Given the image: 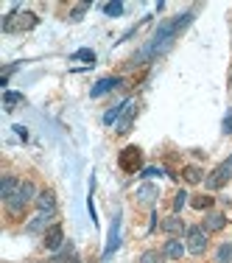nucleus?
I'll return each instance as SVG.
<instances>
[{
  "label": "nucleus",
  "mask_w": 232,
  "mask_h": 263,
  "mask_svg": "<svg viewBox=\"0 0 232 263\" xmlns=\"http://www.w3.org/2000/svg\"><path fill=\"white\" fill-rule=\"evenodd\" d=\"M190 20H193V11H185V14H179V17H173V20L162 23V26L157 28V34L148 40V45L143 48V51H137L134 59H131L129 65L131 67H134V65H146L148 59H154V56H160L162 51H168V48H171V42H173V36H177L182 28L190 26Z\"/></svg>",
  "instance_id": "f257e3e1"
},
{
  "label": "nucleus",
  "mask_w": 232,
  "mask_h": 263,
  "mask_svg": "<svg viewBox=\"0 0 232 263\" xmlns=\"http://www.w3.org/2000/svg\"><path fill=\"white\" fill-rule=\"evenodd\" d=\"M40 26V17L34 11H11L3 20V31L6 34H23V31H31Z\"/></svg>",
  "instance_id": "f03ea898"
},
{
  "label": "nucleus",
  "mask_w": 232,
  "mask_h": 263,
  "mask_svg": "<svg viewBox=\"0 0 232 263\" xmlns=\"http://www.w3.org/2000/svg\"><path fill=\"white\" fill-rule=\"evenodd\" d=\"M36 196H40V193H36V187H34V182H23L20 185V191L14 193V196L9 199V202H6V208H9V213H14V216H20L23 210L28 208L31 202H36Z\"/></svg>",
  "instance_id": "7ed1b4c3"
},
{
  "label": "nucleus",
  "mask_w": 232,
  "mask_h": 263,
  "mask_svg": "<svg viewBox=\"0 0 232 263\" xmlns=\"http://www.w3.org/2000/svg\"><path fill=\"white\" fill-rule=\"evenodd\" d=\"M207 235H210V233H207L202 224H193V227H187V233H185V247H187V252H190V255H204L207 247H210Z\"/></svg>",
  "instance_id": "20e7f679"
},
{
  "label": "nucleus",
  "mask_w": 232,
  "mask_h": 263,
  "mask_svg": "<svg viewBox=\"0 0 232 263\" xmlns=\"http://www.w3.org/2000/svg\"><path fill=\"white\" fill-rule=\"evenodd\" d=\"M118 168L123 174H137L143 171V152L140 146H126L121 154H118Z\"/></svg>",
  "instance_id": "39448f33"
},
{
  "label": "nucleus",
  "mask_w": 232,
  "mask_h": 263,
  "mask_svg": "<svg viewBox=\"0 0 232 263\" xmlns=\"http://www.w3.org/2000/svg\"><path fill=\"white\" fill-rule=\"evenodd\" d=\"M229 177H232V154L216 168V171L210 174V177H204L207 191H218V187H224V185L229 182Z\"/></svg>",
  "instance_id": "423d86ee"
},
{
  "label": "nucleus",
  "mask_w": 232,
  "mask_h": 263,
  "mask_svg": "<svg viewBox=\"0 0 232 263\" xmlns=\"http://www.w3.org/2000/svg\"><path fill=\"white\" fill-rule=\"evenodd\" d=\"M42 247H45L48 252H59V249L65 247V227H62V224H51V227L42 233Z\"/></svg>",
  "instance_id": "0eeeda50"
},
{
  "label": "nucleus",
  "mask_w": 232,
  "mask_h": 263,
  "mask_svg": "<svg viewBox=\"0 0 232 263\" xmlns=\"http://www.w3.org/2000/svg\"><path fill=\"white\" fill-rule=\"evenodd\" d=\"M134 118H137V104L129 98V104H126V112L121 115V121H118V126H115V132H118V135H129V132H131V126H134Z\"/></svg>",
  "instance_id": "6e6552de"
},
{
  "label": "nucleus",
  "mask_w": 232,
  "mask_h": 263,
  "mask_svg": "<svg viewBox=\"0 0 232 263\" xmlns=\"http://www.w3.org/2000/svg\"><path fill=\"white\" fill-rule=\"evenodd\" d=\"M118 243H121V216L112 218V227H109V241H106V249H104V260H109L115 255Z\"/></svg>",
  "instance_id": "1a4fd4ad"
},
{
  "label": "nucleus",
  "mask_w": 232,
  "mask_h": 263,
  "mask_svg": "<svg viewBox=\"0 0 232 263\" xmlns=\"http://www.w3.org/2000/svg\"><path fill=\"white\" fill-rule=\"evenodd\" d=\"M162 233H168L171 238H179V235L187 233V227H185V221L179 218V213H171L168 218H162Z\"/></svg>",
  "instance_id": "9d476101"
},
{
  "label": "nucleus",
  "mask_w": 232,
  "mask_h": 263,
  "mask_svg": "<svg viewBox=\"0 0 232 263\" xmlns=\"http://www.w3.org/2000/svg\"><path fill=\"white\" fill-rule=\"evenodd\" d=\"M121 84H123V79H121V76H104V79H101V81H98V84L90 90V96H92V98H101V96L112 92L115 87H121Z\"/></svg>",
  "instance_id": "9b49d317"
},
{
  "label": "nucleus",
  "mask_w": 232,
  "mask_h": 263,
  "mask_svg": "<svg viewBox=\"0 0 232 263\" xmlns=\"http://www.w3.org/2000/svg\"><path fill=\"white\" fill-rule=\"evenodd\" d=\"M53 216H56V213H36V216L26 224V233H31V235H34V233H45V230L51 227Z\"/></svg>",
  "instance_id": "f8f14e48"
},
{
  "label": "nucleus",
  "mask_w": 232,
  "mask_h": 263,
  "mask_svg": "<svg viewBox=\"0 0 232 263\" xmlns=\"http://www.w3.org/2000/svg\"><path fill=\"white\" fill-rule=\"evenodd\" d=\"M48 263H81V258H79V252H76L73 243H65L59 252L51 255V260H48Z\"/></svg>",
  "instance_id": "ddd939ff"
},
{
  "label": "nucleus",
  "mask_w": 232,
  "mask_h": 263,
  "mask_svg": "<svg viewBox=\"0 0 232 263\" xmlns=\"http://www.w3.org/2000/svg\"><path fill=\"white\" fill-rule=\"evenodd\" d=\"M157 199H160V187H157V185L146 182V185L137 187V202H140V204H148V208H151Z\"/></svg>",
  "instance_id": "4468645a"
},
{
  "label": "nucleus",
  "mask_w": 232,
  "mask_h": 263,
  "mask_svg": "<svg viewBox=\"0 0 232 263\" xmlns=\"http://www.w3.org/2000/svg\"><path fill=\"white\" fill-rule=\"evenodd\" d=\"M185 252H187V247L179 241V238H168L165 247H162V255H165V258H171V260H179Z\"/></svg>",
  "instance_id": "2eb2a0df"
},
{
  "label": "nucleus",
  "mask_w": 232,
  "mask_h": 263,
  "mask_svg": "<svg viewBox=\"0 0 232 263\" xmlns=\"http://www.w3.org/2000/svg\"><path fill=\"white\" fill-rule=\"evenodd\" d=\"M36 208H40V213H56V193L51 191V187L40 191V196H36Z\"/></svg>",
  "instance_id": "dca6fc26"
},
{
  "label": "nucleus",
  "mask_w": 232,
  "mask_h": 263,
  "mask_svg": "<svg viewBox=\"0 0 232 263\" xmlns=\"http://www.w3.org/2000/svg\"><path fill=\"white\" fill-rule=\"evenodd\" d=\"M202 227L207 230V233H218V230L227 227V216H224V213H207Z\"/></svg>",
  "instance_id": "f3484780"
},
{
  "label": "nucleus",
  "mask_w": 232,
  "mask_h": 263,
  "mask_svg": "<svg viewBox=\"0 0 232 263\" xmlns=\"http://www.w3.org/2000/svg\"><path fill=\"white\" fill-rule=\"evenodd\" d=\"M20 185H23V182H20L17 177L6 174V177H3V182H0V196H3V202H9V199L14 196L17 191H20Z\"/></svg>",
  "instance_id": "a211bd4d"
},
{
  "label": "nucleus",
  "mask_w": 232,
  "mask_h": 263,
  "mask_svg": "<svg viewBox=\"0 0 232 263\" xmlns=\"http://www.w3.org/2000/svg\"><path fill=\"white\" fill-rule=\"evenodd\" d=\"M182 177H185L187 185L204 182V174H202V168H199V165H185V168H182Z\"/></svg>",
  "instance_id": "6ab92c4d"
},
{
  "label": "nucleus",
  "mask_w": 232,
  "mask_h": 263,
  "mask_svg": "<svg viewBox=\"0 0 232 263\" xmlns=\"http://www.w3.org/2000/svg\"><path fill=\"white\" fill-rule=\"evenodd\" d=\"M126 104H129V98H126V101H123V104L112 106V109L106 112V115H104V123H106V126H112V123H118V121H121V115H123V112H126Z\"/></svg>",
  "instance_id": "aec40b11"
},
{
  "label": "nucleus",
  "mask_w": 232,
  "mask_h": 263,
  "mask_svg": "<svg viewBox=\"0 0 232 263\" xmlns=\"http://www.w3.org/2000/svg\"><path fill=\"white\" fill-rule=\"evenodd\" d=\"M165 260V255L160 252V249H146V252L137 258V263H162Z\"/></svg>",
  "instance_id": "412c9836"
},
{
  "label": "nucleus",
  "mask_w": 232,
  "mask_h": 263,
  "mask_svg": "<svg viewBox=\"0 0 232 263\" xmlns=\"http://www.w3.org/2000/svg\"><path fill=\"white\" fill-rule=\"evenodd\" d=\"M73 62H87V65H95V51H90V48H81L70 56Z\"/></svg>",
  "instance_id": "4be33fe9"
},
{
  "label": "nucleus",
  "mask_w": 232,
  "mask_h": 263,
  "mask_svg": "<svg viewBox=\"0 0 232 263\" xmlns=\"http://www.w3.org/2000/svg\"><path fill=\"white\" fill-rule=\"evenodd\" d=\"M23 101V92H11V90H6V96H3V106H6V112H11L17 104Z\"/></svg>",
  "instance_id": "5701e85b"
},
{
  "label": "nucleus",
  "mask_w": 232,
  "mask_h": 263,
  "mask_svg": "<svg viewBox=\"0 0 232 263\" xmlns=\"http://www.w3.org/2000/svg\"><path fill=\"white\" fill-rule=\"evenodd\" d=\"M190 204H193L196 210H210V208H212V196H207V193H204V196H193Z\"/></svg>",
  "instance_id": "b1692460"
},
{
  "label": "nucleus",
  "mask_w": 232,
  "mask_h": 263,
  "mask_svg": "<svg viewBox=\"0 0 232 263\" xmlns=\"http://www.w3.org/2000/svg\"><path fill=\"white\" fill-rule=\"evenodd\" d=\"M187 196H190V193H187V191H177V196H173V213H179V210L185 208L187 202H190V199H187Z\"/></svg>",
  "instance_id": "393cba45"
},
{
  "label": "nucleus",
  "mask_w": 232,
  "mask_h": 263,
  "mask_svg": "<svg viewBox=\"0 0 232 263\" xmlns=\"http://www.w3.org/2000/svg\"><path fill=\"white\" fill-rule=\"evenodd\" d=\"M218 263H232V243H221L218 247Z\"/></svg>",
  "instance_id": "a878e982"
},
{
  "label": "nucleus",
  "mask_w": 232,
  "mask_h": 263,
  "mask_svg": "<svg viewBox=\"0 0 232 263\" xmlns=\"http://www.w3.org/2000/svg\"><path fill=\"white\" fill-rule=\"evenodd\" d=\"M87 9H90V3H79V6H73V11H70V20H73V23H79L81 17L87 14Z\"/></svg>",
  "instance_id": "bb28decb"
},
{
  "label": "nucleus",
  "mask_w": 232,
  "mask_h": 263,
  "mask_svg": "<svg viewBox=\"0 0 232 263\" xmlns=\"http://www.w3.org/2000/svg\"><path fill=\"white\" fill-rule=\"evenodd\" d=\"M104 14L121 17V14H123V3H106V6H104Z\"/></svg>",
  "instance_id": "cd10ccee"
},
{
  "label": "nucleus",
  "mask_w": 232,
  "mask_h": 263,
  "mask_svg": "<svg viewBox=\"0 0 232 263\" xmlns=\"http://www.w3.org/2000/svg\"><path fill=\"white\" fill-rule=\"evenodd\" d=\"M160 174H165V171H162V168H157V165H151V168H143L140 177H160Z\"/></svg>",
  "instance_id": "c85d7f7f"
},
{
  "label": "nucleus",
  "mask_w": 232,
  "mask_h": 263,
  "mask_svg": "<svg viewBox=\"0 0 232 263\" xmlns=\"http://www.w3.org/2000/svg\"><path fill=\"white\" fill-rule=\"evenodd\" d=\"M221 132H224V135H232V109L227 112V118H224V123H221Z\"/></svg>",
  "instance_id": "c756f323"
},
{
  "label": "nucleus",
  "mask_w": 232,
  "mask_h": 263,
  "mask_svg": "<svg viewBox=\"0 0 232 263\" xmlns=\"http://www.w3.org/2000/svg\"><path fill=\"white\" fill-rule=\"evenodd\" d=\"M14 132H17V137H23V140H28V132H26V126H14Z\"/></svg>",
  "instance_id": "7c9ffc66"
},
{
  "label": "nucleus",
  "mask_w": 232,
  "mask_h": 263,
  "mask_svg": "<svg viewBox=\"0 0 232 263\" xmlns=\"http://www.w3.org/2000/svg\"><path fill=\"white\" fill-rule=\"evenodd\" d=\"M157 218H160V216H157V213H151V224H148V230H157Z\"/></svg>",
  "instance_id": "2f4dec72"
}]
</instances>
